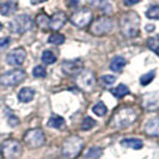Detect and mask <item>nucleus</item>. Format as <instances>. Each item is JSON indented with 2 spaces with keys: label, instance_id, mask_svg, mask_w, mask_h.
<instances>
[{
  "label": "nucleus",
  "instance_id": "nucleus-1",
  "mask_svg": "<svg viewBox=\"0 0 159 159\" xmlns=\"http://www.w3.org/2000/svg\"><path fill=\"white\" fill-rule=\"evenodd\" d=\"M136 117H138V111L134 108H130V107L121 108L114 114L112 119L110 120V126L116 129H122L134 123Z\"/></svg>",
  "mask_w": 159,
  "mask_h": 159
},
{
  "label": "nucleus",
  "instance_id": "nucleus-2",
  "mask_svg": "<svg viewBox=\"0 0 159 159\" xmlns=\"http://www.w3.org/2000/svg\"><path fill=\"white\" fill-rule=\"evenodd\" d=\"M121 32L125 37L133 39L140 32V18L135 12H127L121 18Z\"/></svg>",
  "mask_w": 159,
  "mask_h": 159
},
{
  "label": "nucleus",
  "instance_id": "nucleus-3",
  "mask_svg": "<svg viewBox=\"0 0 159 159\" xmlns=\"http://www.w3.org/2000/svg\"><path fill=\"white\" fill-rule=\"evenodd\" d=\"M84 146L83 139L77 135L68 136L62 143V156L67 159L75 158Z\"/></svg>",
  "mask_w": 159,
  "mask_h": 159
},
{
  "label": "nucleus",
  "instance_id": "nucleus-4",
  "mask_svg": "<svg viewBox=\"0 0 159 159\" xmlns=\"http://www.w3.org/2000/svg\"><path fill=\"white\" fill-rule=\"evenodd\" d=\"M8 26L12 32L22 35V34L28 32L32 28V20L28 15H19L10 22Z\"/></svg>",
  "mask_w": 159,
  "mask_h": 159
},
{
  "label": "nucleus",
  "instance_id": "nucleus-5",
  "mask_svg": "<svg viewBox=\"0 0 159 159\" xmlns=\"http://www.w3.org/2000/svg\"><path fill=\"white\" fill-rule=\"evenodd\" d=\"M75 84L79 89H81L83 91L90 92L95 89L96 85V78L95 74L89 70H84L80 71L77 75H75Z\"/></svg>",
  "mask_w": 159,
  "mask_h": 159
},
{
  "label": "nucleus",
  "instance_id": "nucleus-6",
  "mask_svg": "<svg viewBox=\"0 0 159 159\" xmlns=\"http://www.w3.org/2000/svg\"><path fill=\"white\" fill-rule=\"evenodd\" d=\"M1 154L5 159H16L22 154V146L17 140H6L1 145Z\"/></svg>",
  "mask_w": 159,
  "mask_h": 159
},
{
  "label": "nucleus",
  "instance_id": "nucleus-7",
  "mask_svg": "<svg viewBox=\"0 0 159 159\" xmlns=\"http://www.w3.org/2000/svg\"><path fill=\"white\" fill-rule=\"evenodd\" d=\"M114 29V22L108 17L97 18L91 25V32L96 36H102L105 34H109Z\"/></svg>",
  "mask_w": 159,
  "mask_h": 159
},
{
  "label": "nucleus",
  "instance_id": "nucleus-8",
  "mask_svg": "<svg viewBox=\"0 0 159 159\" xmlns=\"http://www.w3.org/2000/svg\"><path fill=\"white\" fill-rule=\"evenodd\" d=\"M26 73L23 70H12L0 77V84L4 86H15L25 79Z\"/></svg>",
  "mask_w": 159,
  "mask_h": 159
},
{
  "label": "nucleus",
  "instance_id": "nucleus-9",
  "mask_svg": "<svg viewBox=\"0 0 159 159\" xmlns=\"http://www.w3.org/2000/svg\"><path fill=\"white\" fill-rule=\"evenodd\" d=\"M24 141L25 143L31 147V148H37V147H41L44 141H46V136H44V133L39 129V128H35V129H30L25 133L24 135Z\"/></svg>",
  "mask_w": 159,
  "mask_h": 159
},
{
  "label": "nucleus",
  "instance_id": "nucleus-10",
  "mask_svg": "<svg viewBox=\"0 0 159 159\" xmlns=\"http://www.w3.org/2000/svg\"><path fill=\"white\" fill-rule=\"evenodd\" d=\"M92 20V12L88 8H83L74 12L71 17V22L77 28H84Z\"/></svg>",
  "mask_w": 159,
  "mask_h": 159
},
{
  "label": "nucleus",
  "instance_id": "nucleus-11",
  "mask_svg": "<svg viewBox=\"0 0 159 159\" xmlns=\"http://www.w3.org/2000/svg\"><path fill=\"white\" fill-rule=\"evenodd\" d=\"M141 104L148 111H156L159 109V91L145 93L141 97Z\"/></svg>",
  "mask_w": 159,
  "mask_h": 159
},
{
  "label": "nucleus",
  "instance_id": "nucleus-12",
  "mask_svg": "<svg viewBox=\"0 0 159 159\" xmlns=\"http://www.w3.org/2000/svg\"><path fill=\"white\" fill-rule=\"evenodd\" d=\"M26 57V52L23 48H17L13 49L12 52H10L6 56V62L10 66H19L24 62Z\"/></svg>",
  "mask_w": 159,
  "mask_h": 159
},
{
  "label": "nucleus",
  "instance_id": "nucleus-13",
  "mask_svg": "<svg viewBox=\"0 0 159 159\" xmlns=\"http://www.w3.org/2000/svg\"><path fill=\"white\" fill-rule=\"evenodd\" d=\"M62 71L68 75H77L80 71H83V61L80 59L66 60L62 62Z\"/></svg>",
  "mask_w": 159,
  "mask_h": 159
},
{
  "label": "nucleus",
  "instance_id": "nucleus-14",
  "mask_svg": "<svg viewBox=\"0 0 159 159\" xmlns=\"http://www.w3.org/2000/svg\"><path fill=\"white\" fill-rule=\"evenodd\" d=\"M67 22V15L60 11V12H56L53 15V17L50 18V24H49V29L54 30V31H57L60 30L62 26Z\"/></svg>",
  "mask_w": 159,
  "mask_h": 159
},
{
  "label": "nucleus",
  "instance_id": "nucleus-15",
  "mask_svg": "<svg viewBox=\"0 0 159 159\" xmlns=\"http://www.w3.org/2000/svg\"><path fill=\"white\" fill-rule=\"evenodd\" d=\"M145 132L150 136H159V117L148 120L145 126Z\"/></svg>",
  "mask_w": 159,
  "mask_h": 159
},
{
  "label": "nucleus",
  "instance_id": "nucleus-16",
  "mask_svg": "<svg viewBox=\"0 0 159 159\" xmlns=\"http://www.w3.org/2000/svg\"><path fill=\"white\" fill-rule=\"evenodd\" d=\"M17 10V1L15 0H8L6 2L1 4L0 6V13L2 16H11L16 12Z\"/></svg>",
  "mask_w": 159,
  "mask_h": 159
},
{
  "label": "nucleus",
  "instance_id": "nucleus-17",
  "mask_svg": "<svg viewBox=\"0 0 159 159\" xmlns=\"http://www.w3.org/2000/svg\"><path fill=\"white\" fill-rule=\"evenodd\" d=\"M35 97V91L31 88H23L18 92V99L23 103H29L31 102Z\"/></svg>",
  "mask_w": 159,
  "mask_h": 159
},
{
  "label": "nucleus",
  "instance_id": "nucleus-18",
  "mask_svg": "<svg viewBox=\"0 0 159 159\" xmlns=\"http://www.w3.org/2000/svg\"><path fill=\"white\" fill-rule=\"evenodd\" d=\"M121 145L128 147V148H133V150H140L143 148V143L140 139H135V138H128V139H123L121 141Z\"/></svg>",
  "mask_w": 159,
  "mask_h": 159
},
{
  "label": "nucleus",
  "instance_id": "nucleus-19",
  "mask_svg": "<svg viewBox=\"0 0 159 159\" xmlns=\"http://www.w3.org/2000/svg\"><path fill=\"white\" fill-rule=\"evenodd\" d=\"M127 64V61H126V59L125 57H122V56H115L114 59H112L111 61H110V70L114 72H120L123 70V67L126 66Z\"/></svg>",
  "mask_w": 159,
  "mask_h": 159
},
{
  "label": "nucleus",
  "instance_id": "nucleus-20",
  "mask_svg": "<svg viewBox=\"0 0 159 159\" xmlns=\"http://www.w3.org/2000/svg\"><path fill=\"white\" fill-rule=\"evenodd\" d=\"M91 4L95 7H98L99 10H102L105 13L112 11V5L110 4V0H91Z\"/></svg>",
  "mask_w": 159,
  "mask_h": 159
},
{
  "label": "nucleus",
  "instance_id": "nucleus-21",
  "mask_svg": "<svg viewBox=\"0 0 159 159\" xmlns=\"http://www.w3.org/2000/svg\"><path fill=\"white\" fill-rule=\"evenodd\" d=\"M36 24H37V26H39V28H41L42 30L49 29L50 18H49L46 13H40L39 16L36 17Z\"/></svg>",
  "mask_w": 159,
  "mask_h": 159
},
{
  "label": "nucleus",
  "instance_id": "nucleus-22",
  "mask_svg": "<svg viewBox=\"0 0 159 159\" xmlns=\"http://www.w3.org/2000/svg\"><path fill=\"white\" fill-rule=\"evenodd\" d=\"M65 126L64 117L59 116V115H53L50 119L48 120V127L50 128H61Z\"/></svg>",
  "mask_w": 159,
  "mask_h": 159
},
{
  "label": "nucleus",
  "instance_id": "nucleus-23",
  "mask_svg": "<svg viewBox=\"0 0 159 159\" xmlns=\"http://www.w3.org/2000/svg\"><path fill=\"white\" fill-rule=\"evenodd\" d=\"M111 93L115 96V97H117V98H122V97H125L126 95L129 93V89H128L125 84H121L117 88L112 89Z\"/></svg>",
  "mask_w": 159,
  "mask_h": 159
},
{
  "label": "nucleus",
  "instance_id": "nucleus-24",
  "mask_svg": "<svg viewBox=\"0 0 159 159\" xmlns=\"http://www.w3.org/2000/svg\"><path fill=\"white\" fill-rule=\"evenodd\" d=\"M102 153H103V150H102L101 147H98V146H95V147H91V148L89 150L88 153H86V156H85V158L99 159V157L102 156Z\"/></svg>",
  "mask_w": 159,
  "mask_h": 159
},
{
  "label": "nucleus",
  "instance_id": "nucleus-25",
  "mask_svg": "<svg viewBox=\"0 0 159 159\" xmlns=\"http://www.w3.org/2000/svg\"><path fill=\"white\" fill-rule=\"evenodd\" d=\"M42 61L44 62L46 65H50V64H54L56 61V56L55 54L53 53V52H50V50H46V52H43V54H42Z\"/></svg>",
  "mask_w": 159,
  "mask_h": 159
},
{
  "label": "nucleus",
  "instance_id": "nucleus-26",
  "mask_svg": "<svg viewBox=\"0 0 159 159\" xmlns=\"http://www.w3.org/2000/svg\"><path fill=\"white\" fill-rule=\"evenodd\" d=\"M154 77H156V72L154 71L145 73V74H143V75L140 77V84H141L143 86H146V85H148L152 80L154 79Z\"/></svg>",
  "mask_w": 159,
  "mask_h": 159
},
{
  "label": "nucleus",
  "instance_id": "nucleus-27",
  "mask_svg": "<svg viewBox=\"0 0 159 159\" xmlns=\"http://www.w3.org/2000/svg\"><path fill=\"white\" fill-rule=\"evenodd\" d=\"M92 111L95 112L97 116H104L108 111V109H107V107H105V104L103 102H99L92 108Z\"/></svg>",
  "mask_w": 159,
  "mask_h": 159
},
{
  "label": "nucleus",
  "instance_id": "nucleus-28",
  "mask_svg": "<svg viewBox=\"0 0 159 159\" xmlns=\"http://www.w3.org/2000/svg\"><path fill=\"white\" fill-rule=\"evenodd\" d=\"M99 81H101V84L103 86H110V85H112L116 81V77L115 75H110V74H104V75L101 77Z\"/></svg>",
  "mask_w": 159,
  "mask_h": 159
},
{
  "label": "nucleus",
  "instance_id": "nucleus-29",
  "mask_svg": "<svg viewBox=\"0 0 159 159\" xmlns=\"http://www.w3.org/2000/svg\"><path fill=\"white\" fill-rule=\"evenodd\" d=\"M148 48L152 49L154 53L159 54V35L148 40Z\"/></svg>",
  "mask_w": 159,
  "mask_h": 159
},
{
  "label": "nucleus",
  "instance_id": "nucleus-30",
  "mask_svg": "<svg viewBox=\"0 0 159 159\" xmlns=\"http://www.w3.org/2000/svg\"><path fill=\"white\" fill-rule=\"evenodd\" d=\"M49 43H53V44H62L65 42V36L61 34H53L52 36H49Z\"/></svg>",
  "mask_w": 159,
  "mask_h": 159
},
{
  "label": "nucleus",
  "instance_id": "nucleus-31",
  "mask_svg": "<svg viewBox=\"0 0 159 159\" xmlns=\"http://www.w3.org/2000/svg\"><path fill=\"white\" fill-rule=\"evenodd\" d=\"M96 125V121L92 117H85L81 122V129L83 130H90L91 128H93Z\"/></svg>",
  "mask_w": 159,
  "mask_h": 159
},
{
  "label": "nucleus",
  "instance_id": "nucleus-32",
  "mask_svg": "<svg viewBox=\"0 0 159 159\" xmlns=\"http://www.w3.org/2000/svg\"><path fill=\"white\" fill-rule=\"evenodd\" d=\"M146 16L150 19H159V6H152L146 11Z\"/></svg>",
  "mask_w": 159,
  "mask_h": 159
},
{
  "label": "nucleus",
  "instance_id": "nucleus-33",
  "mask_svg": "<svg viewBox=\"0 0 159 159\" xmlns=\"http://www.w3.org/2000/svg\"><path fill=\"white\" fill-rule=\"evenodd\" d=\"M32 74H34V77H36V78H43V77H46V74H47V71H46V68L43 67V66H36L34 70H32Z\"/></svg>",
  "mask_w": 159,
  "mask_h": 159
},
{
  "label": "nucleus",
  "instance_id": "nucleus-34",
  "mask_svg": "<svg viewBox=\"0 0 159 159\" xmlns=\"http://www.w3.org/2000/svg\"><path fill=\"white\" fill-rule=\"evenodd\" d=\"M8 43H10V39H8V37H2V39H0V49L6 48L8 46Z\"/></svg>",
  "mask_w": 159,
  "mask_h": 159
},
{
  "label": "nucleus",
  "instance_id": "nucleus-35",
  "mask_svg": "<svg viewBox=\"0 0 159 159\" xmlns=\"http://www.w3.org/2000/svg\"><path fill=\"white\" fill-rule=\"evenodd\" d=\"M8 123H10V126L15 127V126H17V125L19 123V120L17 119V117H15V116H12V117L8 119Z\"/></svg>",
  "mask_w": 159,
  "mask_h": 159
},
{
  "label": "nucleus",
  "instance_id": "nucleus-36",
  "mask_svg": "<svg viewBox=\"0 0 159 159\" xmlns=\"http://www.w3.org/2000/svg\"><path fill=\"white\" fill-rule=\"evenodd\" d=\"M141 0H123V2H125V5H127V6H133V5H135L138 2H140Z\"/></svg>",
  "mask_w": 159,
  "mask_h": 159
},
{
  "label": "nucleus",
  "instance_id": "nucleus-37",
  "mask_svg": "<svg viewBox=\"0 0 159 159\" xmlns=\"http://www.w3.org/2000/svg\"><path fill=\"white\" fill-rule=\"evenodd\" d=\"M153 30H154V25H153V24H148V25H146V31L152 32Z\"/></svg>",
  "mask_w": 159,
  "mask_h": 159
},
{
  "label": "nucleus",
  "instance_id": "nucleus-38",
  "mask_svg": "<svg viewBox=\"0 0 159 159\" xmlns=\"http://www.w3.org/2000/svg\"><path fill=\"white\" fill-rule=\"evenodd\" d=\"M44 1H47V0H30V2H31L32 5H37V4L44 2Z\"/></svg>",
  "mask_w": 159,
  "mask_h": 159
},
{
  "label": "nucleus",
  "instance_id": "nucleus-39",
  "mask_svg": "<svg viewBox=\"0 0 159 159\" xmlns=\"http://www.w3.org/2000/svg\"><path fill=\"white\" fill-rule=\"evenodd\" d=\"M77 5H78V0H71V2H70V6H73V7H74V6H77Z\"/></svg>",
  "mask_w": 159,
  "mask_h": 159
},
{
  "label": "nucleus",
  "instance_id": "nucleus-40",
  "mask_svg": "<svg viewBox=\"0 0 159 159\" xmlns=\"http://www.w3.org/2000/svg\"><path fill=\"white\" fill-rule=\"evenodd\" d=\"M1 29H2V24L0 23V30H1Z\"/></svg>",
  "mask_w": 159,
  "mask_h": 159
},
{
  "label": "nucleus",
  "instance_id": "nucleus-41",
  "mask_svg": "<svg viewBox=\"0 0 159 159\" xmlns=\"http://www.w3.org/2000/svg\"><path fill=\"white\" fill-rule=\"evenodd\" d=\"M0 6H1V1H0Z\"/></svg>",
  "mask_w": 159,
  "mask_h": 159
}]
</instances>
